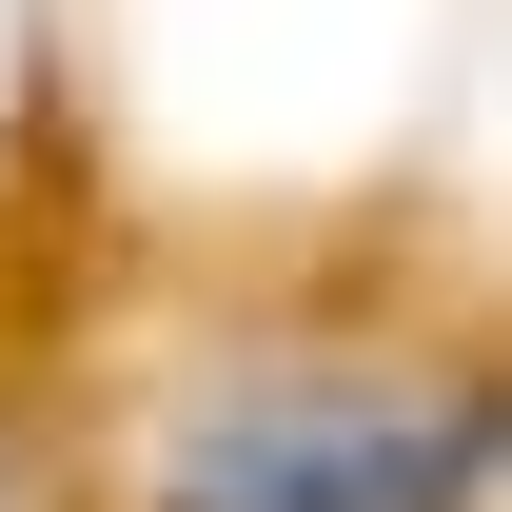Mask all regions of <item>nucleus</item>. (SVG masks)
I'll list each match as a JSON object with an SVG mask.
<instances>
[{
  "label": "nucleus",
  "mask_w": 512,
  "mask_h": 512,
  "mask_svg": "<svg viewBox=\"0 0 512 512\" xmlns=\"http://www.w3.org/2000/svg\"><path fill=\"white\" fill-rule=\"evenodd\" d=\"M493 414L414 375H217L158 414L138 512H473Z\"/></svg>",
  "instance_id": "f257e3e1"
},
{
  "label": "nucleus",
  "mask_w": 512,
  "mask_h": 512,
  "mask_svg": "<svg viewBox=\"0 0 512 512\" xmlns=\"http://www.w3.org/2000/svg\"><path fill=\"white\" fill-rule=\"evenodd\" d=\"M0 512H20V493H0Z\"/></svg>",
  "instance_id": "f03ea898"
}]
</instances>
